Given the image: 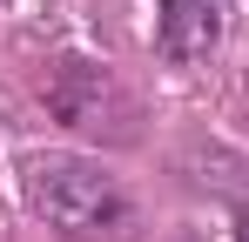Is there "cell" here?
<instances>
[{"mask_svg": "<svg viewBox=\"0 0 249 242\" xmlns=\"http://www.w3.org/2000/svg\"><path fill=\"white\" fill-rule=\"evenodd\" d=\"M41 108L47 121H61L68 135L101 141V148H135L142 141V94L115 74V61H94V54H54L41 74Z\"/></svg>", "mask_w": 249, "mask_h": 242, "instance_id": "7a4b0ae2", "label": "cell"}, {"mask_svg": "<svg viewBox=\"0 0 249 242\" xmlns=\"http://www.w3.org/2000/svg\"><path fill=\"white\" fill-rule=\"evenodd\" d=\"M168 242H202V236H168Z\"/></svg>", "mask_w": 249, "mask_h": 242, "instance_id": "5b68a950", "label": "cell"}, {"mask_svg": "<svg viewBox=\"0 0 249 242\" xmlns=\"http://www.w3.org/2000/svg\"><path fill=\"white\" fill-rule=\"evenodd\" d=\"M229 222H236V242H249V202H236V215H229Z\"/></svg>", "mask_w": 249, "mask_h": 242, "instance_id": "277c9868", "label": "cell"}, {"mask_svg": "<svg viewBox=\"0 0 249 242\" xmlns=\"http://www.w3.org/2000/svg\"><path fill=\"white\" fill-rule=\"evenodd\" d=\"M222 47V0H155V54L168 68H202Z\"/></svg>", "mask_w": 249, "mask_h": 242, "instance_id": "3957f363", "label": "cell"}, {"mask_svg": "<svg viewBox=\"0 0 249 242\" xmlns=\"http://www.w3.org/2000/svg\"><path fill=\"white\" fill-rule=\"evenodd\" d=\"M20 202L54 242H135L142 208L128 182L94 155L74 148H41L20 161Z\"/></svg>", "mask_w": 249, "mask_h": 242, "instance_id": "6da1fadb", "label": "cell"}]
</instances>
